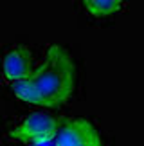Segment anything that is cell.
<instances>
[{
  "label": "cell",
  "instance_id": "6da1fadb",
  "mask_svg": "<svg viewBox=\"0 0 144 146\" xmlns=\"http://www.w3.org/2000/svg\"><path fill=\"white\" fill-rule=\"evenodd\" d=\"M38 96L40 105L58 106L65 103L74 88V63L61 47L54 45L47 50L43 63L29 74Z\"/></svg>",
  "mask_w": 144,
  "mask_h": 146
},
{
  "label": "cell",
  "instance_id": "7a4b0ae2",
  "mask_svg": "<svg viewBox=\"0 0 144 146\" xmlns=\"http://www.w3.org/2000/svg\"><path fill=\"white\" fill-rule=\"evenodd\" d=\"M56 133H58L56 117L43 114V112H32L16 128L9 132V135L13 139H18V141L38 143V141H49Z\"/></svg>",
  "mask_w": 144,
  "mask_h": 146
},
{
  "label": "cell",
  "instance_id": "3957f363",
  "mask_svg": "<svg viewBox=\"0 0 144 146\" xmlns=\"http://www.w3.org/2000/svg\"><path fill=\"white\" fill-rule=\"evenodd\" d=\"M56 146H103V141L90 121L76 117L58 128Z\"/></svg>",
  "mask_w": 144,
  "mask_h": 146
},
{
  "label": "cell",
  "instance_id": "277c9868",
  "mask_svg": "<svg viewBox=\"0 0 144 146\" xmlns=\"http://www.w3.org/2000/svg\"><path fill=\"white\" fill-rule=\"evenodd\" d=\"M4 74L9 81L24 80L32 72V60L31 52L25 47H15L4 56Z\"/></svg>",
  "mask_w": 144,
  "mask_h": 146
},
{
  "label": "cell",
  "instance_id": "5b68a950",
  "mask_svg": "<svg viewBox=\"0 0 144 146\" xmlns=\"http://www.w3.org/2000/svg\"><path fill=\"white\" fill-rule=\"evenodd\" d=\"M87 11L94 16H108L119 11L123 0H83Z\"/></svg>",
  "mask_w": 144,
  "mask_h": 146
},
{
  "label": "cell",
  "instance_id": "8992f818",
  "mask_svg": "<svg viewBox=\"0 0 144 146\" xmlns=\"http://www.w3.org/2000/svg\"><path fill=\"white\" fill-rule=\"evenodd\" d=\"M11 87H13V92L20 99L27 101V103H32V105H40V96H38L32 81L29 80V76L24 78V80H18V81H11Z\"/></svg>",
  "mask_w": 144,
  "mask_h": 146
}]
</instances>
